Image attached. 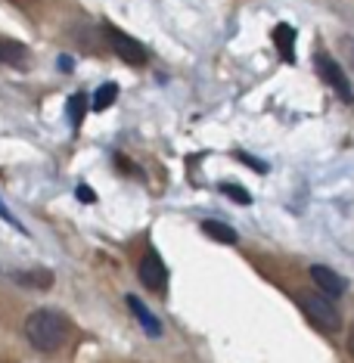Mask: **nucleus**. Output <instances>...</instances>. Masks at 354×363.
<instances>
[{
  "label": "nucleus",
  "mask_w": 354,
  "mask_h": 363,
  "mask_svg": "<svg viewBox=\"0 0 354 363\" xmlns=\"http://www.w3.org/2000/svg\"><path fill=\"white\" fill-rule=\"evenodd\" d=\"M26 338L35 345L38 351H56L65 345L69 338V320L62 317L60 311H35L31 317L26 320Z\"/></svg>",
  "instance_id": "f257e3e1"
},
{
  "label": "nucleus",
  "mask_w": 354,
  "mask_h": 363,
  "mask_svg": "<svg viewBox=\"0 0 354 363\" xmlns=\"http://www.w3.org/2000/svg\"><path fill=\"white\" fill-rule=\"evenodd\" d=\"M299 304H302V311L308 313V317L314 320L320 329H326V333H336V329L342 326L339 311L333 308V301H329V298H317V295H299Z\"/></svg>",
  "instance_id": "f03ea898"
},
{
  "label": "nucleus",
  "mask_w": 354,
  "mask_h": 363,
  "mask_svg": "<svg viewBox=\"0 0 354 363\" xmlns=\"http://www.w3.org/2000/svg\"><path fill=\"white\" fill-rule=\"evenodd\" d=\"M314 65H317V75L326 81L329 87L336 90V94L342 96L345 103H354V90H351V81H348V75L339 69V62L333 60V56H326V53H317V60H314Z\"/></svg>",
  "instance_id": "7ed1b4c3"
},
{
  "label": "nucleus",
  "mask_w": 354,
  "mask_h": 363,
  "mask_svg": "<svg viewBox=\"0 0 354 363\" xmlns=\"http://www.w3.org/2000/svg\"><path fill=\"white\" fill-rule=\"evenodd\" d=\"M106 40H109V47L128 65H143L146 60H150V53H146V47L140 44V40H134L131 35H125V31H118V28H112V26H106Z\"/></svg>",
  "instance_id": "20e7f679"
},
{
  "label": "nucleus",
  "mask_w": 354,
  "mask_h": 363,
  "mask_svg": "<svg viewBox=\"0 0 354 363\" xmlns=\"http://www.w3.org/2000/svg\"><path fill=\"white\" fill-rule=\"evenodd\" d=\"M140 283L146 289H153V292H162V289L168 286V267H165V261L159 258V252L143 255V261H140Z\"/></svg>",
  "instance_id": "39448f33"
},
{
  "label": "nucleus",
  "mask_w": 354,
  "mask_h": 363,
  "mask_svg": "<svg viewBox=\"0 0 354 363\" xmlns=\"http://www.w3.org/2000/svg\"><path fill=\"white\" fill-rule=\"evenodd\" d=\"M311 279H314V283L320 286V292H326L329 298L348 292V279H345L342 274H336L333 267H323V264H314V267H311Z\"/></svg>",
  "instance_id": "423d86ee"
},
{
  "label": "nucleus",
  "mask_w": 354,
  "mask_h": 363,
  "mask_svg": "<svg viewBox=\"0 0 354 363\" xmlns=\"http://www.w3.org/2000/svg\"><path fill=\"white\" fill-rule=\"evenodd\" d=\"M128 308H131V313L140 320V326H143V333L146 335H153V338H159L162 335V323H159V317L146 308L140 298H134V295H128Z\"/></svg>",
  "instance_id": "0eeeda50"
},
{
  "label": "nucleus",
  "mask_w": 354,
  "mask_h": 363,
  "mask_svg": "<svg viewBox=\"0 0 354 363\" xmlns=\"http://www.w3.org/2000/svg\"><path fill=\"white\" fill-rule=\"evenodd\" d=\"M274 44L280 50V60L283 62H295V28L292 26H277L274 28Z\"/></svg>",
  "instance_id": "6e6552de"
},
{
  "label": "nucleus",
  "mask_w": 354,
  "mask_h": 363,
  "mask_svg": "<svg viewBox=\"0 0 354 363\" xmlns=\"http://www.w3.org/2000/svg\"><path fill=\"white\" fill-rule=\"evenodd\" d=\"M0 62L4 65H26L28 62V47L19 40L0 38Z\"/></svg>",
  "instance_id": "1a4fd4ad"
},
{
  "label": "nucleus",
  "mask_w": 354,
  "mask_h": 363,
  "mask_svg": "<svg viewBox=\"0 0 354 363\" xmlns=\"http://www.w3.org/2000/svg\"><path fill=\"white\" fill-rule=\"evenodd\" d=\"M202 233L211 236L215 242H224V245H233L236 239H240L233 227H230V224H221V220H202Z\"/></svg>",
  "instance_id": "9d476101"
},
{
  "label": "nucleus",
  "mask_w": 354,
  "mask_h": 363,
  "mask_svg": "<svg viewBox=\"0 0 354 363\" xmlns=\"http://www.w3.org/2000/svg\"><path fill=\"white\" fill-rule=\"evenodd\" d=\"M115 96H118V84H112V81H109V84H103L94 94V100H90V109H94V112H106L115 103Z\"/></svg>",
  "instance_id": "9b49d317"
},
{
  "label": "nucleus",
  "mask_w": 354,
  "mask_h": 363,
  "mask_svg": "<svg viewBox=\"0 0 354 363\" xmlns=\"http://www.w3.org/2000/svg\"><path fill=\"white\" fill-rule=\"evenodd\" d=\"M90 109V103H87V96L84 94H75L69 100V121H72V128H81V121H84V115Z\"/></svg>",
  "instance_id": "f8f14e48"
},
{
  "label": "nucleus",
  "mask_w": 354,
  "mask_h": 363,
  "mask_svg": "<svg viewBox=\"0 0 354 363\" xmlns=\"http://www.w3.org/2000/svg\"><path fill=\"white\" fill-rule=\"evenodd\" d=\"M16 279H19V283H26V286H35V289H50L53 286V274H50V270H28V274H19Z\"/></svg>",
  "instance_id": "ddd939ff"
},
{
  "label": "nucleus",
  "mask_w": 354,
  "mask_h": 363,
  "mask_svg": "<svg viewBox=\"0 0 354 363\" xmlns=\"http://www.w3.org/2000/svg\"><path fill=\"white\" fill-rule=\"evenodd\" d=\"M221 193L230 196V199H233V202H240V205H249V202H252L249 189H243V186H236V184H221Z\"/></svg>",
  "instance_id": "4468645a"
},
{
  "label": "nucleus",
  "mask_w": 354,
  "mask_h": 363,
  "mask_svg": "<svg viewBox=\"0 0 354 363\" xmlns=\"http://www.w3.org/2000/svg\"><path fill=\"white\" fill-rule=\"evenodd\" d=\"M0 218H4V220H6V224H10V227H13V230H19V233H28V230H26V227H22V224H19V220H16V214H13L10 208H6V205H4V199H0Z\"/></svg>",
  "instance_id": "2eb2a0df"
},
{
  "label": "nucleus",
  "mask_w": 354,
  "mask_h": 363,
  "mask_svg": "<svg viewBox=\"0 0 354 363\" xmlns=\"http://www.w3.org/2000/svg\"><path fill=\"white\" fill-rule=\"evenodd\" d=\"M75 196H78V199L84 202V205H94V202H96V193H94V189H90L87 184H81V186L75 189Z\"/></svg>",
  "instance_id": "dca6fc26"
},
{
  "label": "nucleus",
  "mask_w": 354,
  "mask_h": 363,
  "mask_svg": "<svg viewBox=\"0 0 354 363\" xmlns=\"http://www.w3.org/2000/svg\"><path fill=\"white\" fill-rule=\"evenodd\" d=\"M60 69L62 72H72V69H75V60H72V56H60Z\"/></svg>",
  "instance_id": "f3484780"
},
{
  "label": "nucleus",
  "mask_w": 354,
  "mask_h": 363,
  "mask_svg": "<svg viewBox=\"0 0 354 363\" xmlns=\"http://www.w3.org/2000/svg\"><path fill=\"white\" fill-rule=\"evenodd\" d=\"M342 47H348V53H351V62H354V40H348V38H345V40H342Z\"/></svg>",
  "instance_id": "a211bd4d"
},
{
  "label": "nucleus",
  "mask_w": 354,
  "mask_h": 363,
  "mask_svg": "<svg viewBox=\"0 0 354 363\" xmlns=\"http://www.w3.org/2000/svg\"><path fill=\"white\" fill-rule=\"evenodd\" d=\"M348 351H351V357H354V323H351V333H348Z\"/></svg>",
  "instance_id": "6ab92c4d"
}]
</instances>
